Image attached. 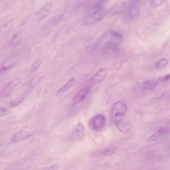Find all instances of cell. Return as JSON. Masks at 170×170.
<instances>
[{"instance_id": "3", "label": "cell", "mask_w": 170, "mask_h": 170, "mask_svg": "<svg viewBox=\"0 0 170 170\" xmlns=\"http://www.w3.org/2000/svg\"><path fill=\"white\" fill-rule=\"evenodd\" d=\"M125 15L129 20H132L138 15L139 12V1H130L125 7Z\"/></svg>"}, {"instance_id": "7", "label": "cell", "mask_w": 170, "mask_h": 170, "mask_svg": "<svg viewBox=\"0 0 170 170\" xmlns=\"http://www.w3.org/2000/svg\"><path fill=\"white\" fill-rule=\"evenodd\" d=\"M32 135V134L31 132L25 130H22L17 132L14 135L12 139V142H15L22 140L31 137Z\"/></svg>"}, {"instance_id": "22", "label": "cell", "mask_w": 170, "mask_h": 170, "mask_svg": "<svg viewBox=\"0 0 170 170\" xmlns=\"http://www.w3.org/2000/svg\"><path fill=\"white\" fill-rule=\"evenodd\" d=\"M10 109L7 108H0V116L6 115L10 112Z\"/></svg>"}, {"instance_id": "14", "label": "cell", "mask_w": 170, "mask_h": 170, "mask_svg": "<svg viewBox=\"0 0 170 170\" xmlns=\"http://www.w3.org/2000/svg\"><path fill=\"white\" fill-rule=\"evenodd\" d=\"M77 135L79 139H83L85 136L84 127L82 124H79L76 129Z\"/></svg>"}, {"instance_id": "11", "label": "cell", "mask_w": 170, "mask_h": 170, "mask_svg": "<svg viewBox=\"0 0 170 170\" xmlns=\"http://www.w3.org/2000/svg\"><path fill=\"white\" fill-rule=\"evenodd\" d=\"M117 129L121 132L125 133L128 132L132 129L133 125L129 122L121 121L116 125Z\"/></svg>"}, {"instance_id": "10", "label": "cell", "mask_w": 170, "mask_h": 170, "mask_svg": "<svg viewBox=\"0 0 170 170\" xmlns=\"http://www.w3.org/2000/svg\"><path fill=\"white\" fill-rule=\"evenodd\" d=\"M158 84L157 81L155 79H152L144 82L142 85V87L144 90H152L156 87Z\"/></svg>"}, {"instance_id": "5", "label": "cell", "mask_w": 170, "mask_h": 170, "mask_svg": "<svg viewBox=\"0 0 170 170\" xmlns=\"http://www.w3.org/2000/svg\"><path fill=\"white\" fill-rule=\"evenodd\" d=\"M52 7V4L51 3H47L42 7L35 14L37 19L41 21L47 17L50 12Z\"/></svg>"}, {"instance_id": "16", "label": "cell", "mask_w": 170, "mask_h": 170, "mask_svg": "<svg viewBox=\"0 0 170 170\" xmlns=\"http://www.w3.org/2000/svg\"><path fill=\"white\" fill-rule=\"evenodd\" d=\"M41 79V77L39 75L34 77L30 81L29 83L30 88L32 89V88H34L35 86L38 84Z\"/></svg>"}, {"instance_id": "13", "label": "cell", "mask_w": 170, "mask_h": 170, "mask_svg": "<svg viewBox=\"0 0 170 170\" xmlns=\"http://www.w3.org/2000/svg\"><path fill=\"white\" fill-rule=\"evenodd\" d=\"M126 6V4H125V2L122 1L120 2L119 3H118L116 4L113 8H111L110 10H109L108 12L110 11L111 13L113 14H117L120 13L123 9L125 8Z\"/></svg>"}, {"instance_id": "6", "label": "cell", "mask_w": 170, "mask_h": 170, "mask_svg": "<svg viewBox=\"0 0 170 170\" xmlns=\"http://www.w3.org/2000/svg\"><path fill=\"white\" fill-rule=\"evenodd\" d=\"M90 91V88L88 87H83L79 91L74 97V103H77L83 101L87 96Z\"/></svg>"}, {"instance_id": "1", "label": "cell", "mask_w": 170, "mask_h": 170, "mask_svg": "<svg viewBox=\"0 0 170 170\" xmlns=\"http://www.w3.org/2000/svg\"><path fill=\"white\" fill-rule=\"evenodd\" d=\"M83 19V22L86 25H90L99 22L105 17L109 10L105 7L97 9H88Z\"/></svg>"}, {"instance_id": "4", "label": "cell", "mask_w": 170, "mask_h": 170, "mask_svg": "<svg viewBox=\"0 0 170 170\" xmlns=\"http://www.w3.org/2000/svg\"><path fill=\"white\" fill-rule=\"evenodd\" d=\"M105 118L102 114L95 116L90 121L89 125L91 129L95 131H98L104 126Z\"/></svg>"}, {"instance_id": "12", "label": "cell", "mask_w": 170, "mask_h": 170, "mask_svg": "<svg viewBox=\"0 0 170 170\" xmlns=\"http://www.w3.org/2000/svg\"><path fill=\"white\" fill-rule=\"evenodd\" d=\"M166 132V130L164 128H161L155 133L154 134H153L150 137H149L146 139V141L147 142H150L156 140L157 139L159 138L161 136V135L164 133Z\"/></svg>"}, {"instance_id": "25", "label": "cell", "mask_w": 170, "mask_h": 170, "mask_svg": "<svg viewBox=\"0 0 170 170\" xmlns=\"http://www.w3.org/2000/svg\"><path fill=\"white\" fill-rule=\"evenodd\" d=\"M59 167L57 164H53L48 167H46L44 170H58Z\"/></svg>"}, {"instance_id": "21", "label": "cell", "mask_w": 170, "mask_h": 170, "mask_svg": "<svg viewBox=\"0 0 170 170\" xmlns=\"http://www.w3.org/2000/svg\"><path fill=\"white\" fill-rule=\"evenodd\" d=\"M41 64V62L40 60H38L35 62L33 64L31 67V71H34L38 69Z\"/></svg>"}, {"instance_id": "24", "label": "cell", "mask_w": 170, "mask_h": 170, "mask_svg": "<svg viewBox=\"0 0 170 170\" xmlns=\"http://www.w3.org/2000/svg\"><path fill=\"white\" fill-rule=\"evenodd\" d=\"M164 94L163 92H160L157 93L153 97V99H158L162 98L164 96Z\"/></svg>"}, {"instance_id": "15", "label": "cell", "mask_w": 170, "mask_h": 170, "mask_svg": "<svg viewBox=\"0 0 170 170\" xmlns=\"http://www.w3.org/2000/svg\"><path fill=\"white\" fill-rule=\"evenodd\" d=\"M169 60L167 58H164L158 60L155 64V67L157 68H161L168 64Z\"/></svg>"}, {"instance_id": "19", "label": "cell", "mask_w": 170, "mask_h": 170, "mask_svg": "<svg viewBox=\"0 0 170 170\" xmlns=\"http://www.w3.org/2000/svg\"><path fill=\"white\" fill-rule=\"evenodd\" d=\"M21 82V80L20 79L16 78L14 79L13 80L11 81L10 83H8V87L9 89L13 88L19 85Z\"/></svg>"}, {"instance_id": "20", "label": "cell", "mask_w": 170, "mask_h": 170, "mask_svg": "<svg viewBox=\"0 0 170 170\" xmlns=\"http://www.w3.org/2000/svg\"><path fill=\"white\" fill-rule=\"evenodd\" d=\"M166 1L164 0H156L151 1V5L153 8H157L164 3Z\"/></svg>"}, {"instance_id": "26", "label": "cell", "mask_w": 170, "mask_h": 170, "mask_svg": "<svg viewBox=\"0 0 170 170\" xmlns=\"http://www.w3.org/2000/svg\"><path fill=\"white\" fill-rule=\"evenodd\" d=\"M170 78V74H169L164 76L163 78V80L165 81H168L169 80Z\"/></svg>"}, {"instance_id": "17", "label": "cell", "mask_w": 170, "mask_h": 170, "mask_svg": "<svg viewBox=\"0 0 170 170\" xmlns=\"http://www.w3.org/2000/svg\"><path fill=\"white\" fill-rule=\"evenodd\" d=\"M24 99V98L23 97H18L17 98L11 100L9 102V104L12 107H15L22 103Z\"/></svg>"}, {"instance_id": "18", "label": "cell", "mask_w": 170, "mask_h": 170, "mask_svg": "<svg viewBox=\"0 0 170 170\" xmlns=\"http://www.w3.org/2000/svg\"><path fill=\"white\" fill-rule=\"evenodd\" d=\"M116 150H117V148L113 147L104 151L102 152V154L105 156H110L114 154Z\"/></svg>"}, {"instance_id": "2", "label": "cell", "mask_w": 170, "mask_h": 170, "mask_svg": "<svg viewBox=\"0 0 170 170\" xmlns=\"http://www.w3.org/2000/svg\"><path fill=\"white\" fill-rule=\"evenodd\" d=\"M127 109L126 105L123 102L119 101L114 105L111 114L114 124L117 125L122 121L123 117L126 113Z\"/></svg>"}, {"instance_id": "8", "label": "cell", "mask_w": 170, "mask_h": 170, "mask_svg": "<svg viewBox=\"0 0 170 170\" xmlns=\"http://www.w3.org/2000/svg\"><path fill=\"white\" fill-rule=\"evenodd\" d=\"M107 74V70L103 68L100 69L95 74L93 78L92 82L97 83L102 81L105 78Z\"/></svg>"}, {"instance_id": "9", "label": "cell", "mask_w": 170, "mask_h": 170, "mask_svg": "<svg viewBox=\"0 0 170 170\" xmlns=\"http://www.w3.org/2000/svg\"><path fill=\"white\" fill-rule=\"evenodd\" d=\"M76 83V80L74 78H71L66 85L58 91L57 93V95H61L64 94L67 91L75 85Z\"/></svg>"}, {"instance_id": "23", "label": "cell", "mask_w": 170, "mask_h": 170, "mask_svg": "<svg viewBox=\"0 0 170 170\" xmlns=\"http://www.w3.org/2000/svg\"><path fill=\"white\" fill-rule=\"evenodd\" d=\"M21 40V39L20 37L17 35H16L14 37L12 41L11 44L13 45H16L17 44L19 43Z\"/></svg>"}]
</instances>
